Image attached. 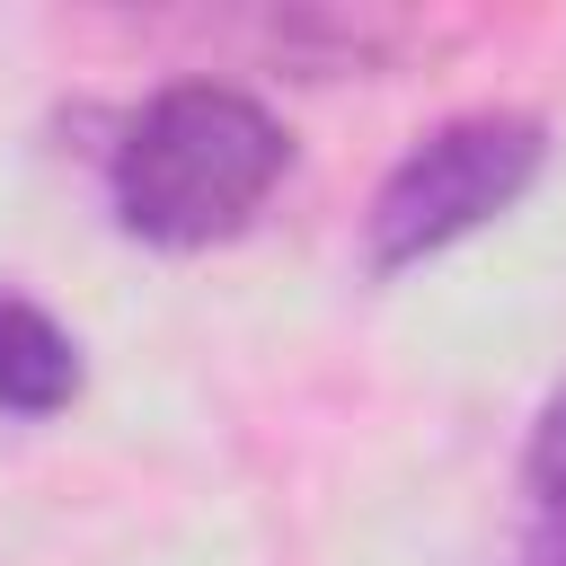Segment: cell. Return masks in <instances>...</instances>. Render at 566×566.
Instances as JSON below:
<instances>
[{
	"label": "cell",
	"instance_id": "cell-2",
	"mask_svg": "<svg viewBox=\"0 0 566 566\" xmlns=\"http://www.w3.org/2000/svg\"><path fill=\"white\" fill-rule=\"evenodd\" d=\"M548 168V124L522 106H469L442 115L416 150H398V168L371 186L363 212V265L371 274H407L442 248H460L469 230L504 221Z\"/></svg>",
	"mask_w": 566,
	"mask_h": 566
},
{
	"label": "cell",
	"instance_id": "cell-4",
	"mask_svg": "<svg viewBox=\"0 0 566 566\" xmlns=\"http://www.w3.org/2000/svg\"><path fill=\"white\" fill-rule=\"evenodd\" d=\"M522 495H531V531L513 566H566V380L539 398L531 442H522Z\"/></svg>",
	"mask_w": 566,
	"mask_h": 566
},
{
	"label": "cell",
	"instance_id": "cell-3",
	"mask_svg": "<svg viewBox=\"0 0 566 566\" xmlns=\"http://www.w3.org/2000/svg\"><path fill=\"white\" fill-rule=\"evenodd\" d=\"M80 398V345L71 327L27 301V292H0V416H62Z\"/></svg>",
	"mask_w": 566,
	"mask_h": 566
},
{
	"label": "cell",
	"instance_id": "cell-1",
	"mask_svg": "<svg viewBox=\"0 0 566 566\" xmlns=\"http://www.w3.org/2000/svg\"><path fill=\"white\" fill-rule=\"evenodd\" d=\"M292 168V133L265 97L230 80L150 88L106 150V212L142 248H212L239 239Z\"/></svg>",
	"mask_w": 566,
	"mask_h": 566
}]
</instances>
